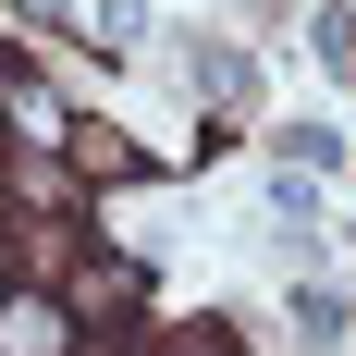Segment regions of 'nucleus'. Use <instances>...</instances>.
Instances as JSON below:
<instances>
[{"instance_id": "f257e3e1", "label": "nucleus", "mask_w": 356, "mask_h": 356, "mask_svg": "<svg viewBox=\"0 0 356 356\" xmlns=\"http://www.w3.org/2000/svg\"><path fill=\"white\" fill-rule=\"evenodd\" d=\"M0 356H74V307L62 295H0Z\"/></svg>"}, {"instance_id": "f03ea898", "label": "nucleus", "mask_w": 356, "mask_h": 356, "mask_svg": "<svg viewBox=\"0 0 356 356\" xmlns=\"http://www.w3.org/2000/svg\"><path fill=\"white\" fill-rule=\"evenodd\" d=\"M295 332H307L320 356H332V344H356V295H344V283H295Z\"/></svg>"}, {"instance_id": "7ed1b4c3", "label": "nucleus", "mask_w": 356, "mask_h": 356, "mask_svg": "<svg viewBox=\"0 0 356 356\" xmlns=\"http://www.w3.org/2000/svg\"><path fill=\"white\" fill-rule=\"evenodd\" d=\"M184 86H197V99H246V49H209V37H197V49H184Z\"/></svg>"}, {"instance_id": "20e7f679", "label": "nucleus", "mask_w": 356, "mask_h": 356, "mask_svg": "<svg viewBox=\"0 0 356 356\" xmlns=\"http://www.w3.org/2000/svg\"><path fill=\"white\" fill-rule=\"evenodd\" d=\"M283 160H295V172H344V136H332V123H295Z\"/></svg>"}, {"instance_id": "39448f33", "label": "nucleus", "mask_w": 356, "mask_h": 356, "mask_svg": "<svg viewBox=\"0 0 356 356\" xmlns=\"http://www.w3.org/2000/svg\"><path fill=\"white\" fill-rule=\"evenodd\" d=\"M86 25H99V49H136V37H147V13H136V0H99Z\"/></svg>"}, {"instance_id": "423d86ee", "label": "nucleus", "mask_w": 356, "mask_h": 356, "mask_svg": "<svg viewBox=\"0 0 356 356\" xmlns=\"http://www.w3.org/2000/svg\"><path fill=\"white\" fill-rule=\"evenodd\" d=\"M0 295H13V283H0Z\"/></svg>"}]
</instances>
